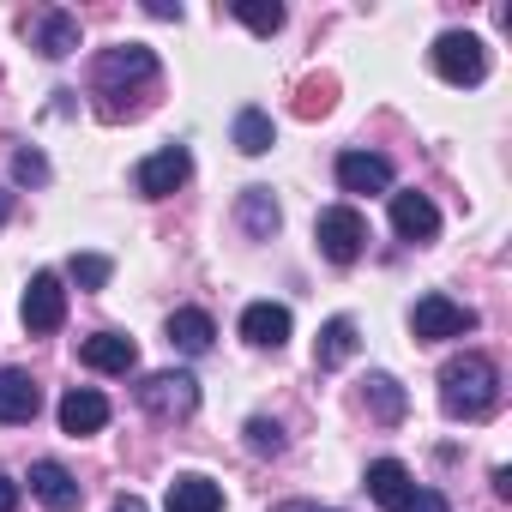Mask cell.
Returning <instances> with one entry per match:
<instances>
[{
    "mask_svg": "<svg viewBox=\"0 0 512 512\" xmlns=\"http://www.w3.org/2000/svg\"><path fill=\"white\" fill-rule=\"evenodd\" d=\"M157 55L145 49V43H115V49H103L97 61H91V91L103 97V115L109 121H121L127 109H121V97H139V91H151L157 85Z\"/></svg>",
    "mask_w": 512,
    "mask_h": 512,
    "instance_id": "1",
    "label": "cell"
},
{
    "mask_svg": "<svg viewBox=\"0 0 512 512\" xmlns=\"http://www.w3.org/2000/svg\"><path fill=\"white\" fill-rule=\"evenodd\" d=\"M494 404H500V368L488 356L464 350V356H452L440 368V410L452 422H482Z\"/></svg>",
    "mask_w": 512,
    "mask_h": 512,
    "instance_id": "2",
    "label": "cell"
},
{
    "mask_svg": "<svg viewBox=\"0 0 512 512\" xmlns=\"http://www.w3.org/2000/svg\"><path fill=\"white\" fill-rule=\"evenodd\" d=\"M139 410L157 416V422H187L199 410V380L187 368H163V374H145L139 380Z\"/></svg>",
    "mask_w": 512,
    "mask_h": 512,
    "instance_id": "3",
    "label": "cell"
},
{
    "mask_svg": "<svg viewBox=\"0 0 512 512\" xmlns=\"http://www.w3.org/2000/svg\"><path fill=\"white\" fill-rule=\"evenodd\" d=\"M314 241L332 266H356L362 260V247H368V217L356 205H326L320 223H314Z\"/></svg>",
    "mask_w": 512,
    "mask_h": 512,
    "instance_id": "4",
    "label": "cell"
},
{
    "mask_svg": "<svg viewBox=\"0 0 512 512\" xmlns=\"http://www.w3.org/2000/svg\"><path fill=\"white\" fill-rule=\"evenodd\" d=\"M428 61H434V73H440L446 85H482V79H488V49H482V37H470V31H440L434 49H428Z\"/></svg>",
    "mask_w": 512,
    "mask_h": 512,
    "instance_id": "5",
    "label": "cell"
},
{
    "mask_svg": "<svg viewBox=\"0 0 512 512\" xmlns=\"http://www.w3.org/2000/svg\"><path fill=\"white\" fill-rule=\"evenodd\" d=\"M19 320H25V332H31V338H49V332H61V326H67V284H61L55 272H37V278L25 284Z\"/></svg>",
    "mask_w": 512,
    "mask_h": 512,
    "instance_id": "6",
    "label": "cell"
},
{
    "mask_svg": "<svg viewBox=\"0 0 512 512\" xmlns=\"http://www.w3.org/2000/svg\"><path fill=\"white\" fill-rule=\"evenodd\" d=\"M410 332H416L422 344L464 338V332H476V308H464V302H452V296H422V302L410 308Z\"/></svg>",
    "mask_w": 512,
    "mask_h": 512,
    "instance_id": "7",
    "label": "cell"
},
{
    "mask_svg": "<svg viewBox=\"0 0 512 512\" xmlns=\"http://www.w3.org/2000/svg\"><path fill=\"white\" fill-rule=\"evenodd\" d=\"M187 175H193V151L187 145H163V151H151L133 169V187H139V199H169L175 187H187Z\"/></svg>",
    "mask_w": 512,
    "mask_h": 512,
    "instance_id": "8",
    "label": "cell"
},
{
    "mask_svg": "<svg viewBox=\"0 0 512 512\" xmlns=\"http://www.w3.org/2000/svg\"><path fill=\"white\" fill-rule=\"evenodd\" d=\"M392 229H398V241H410V247H428V241L440 235V205H434L428 193L404 187V193H392Z\"/></svg>",
    "mask_w": 512,
    "mask_h": 512,
    "instance_id": "9",
    "label": "cell"
},
{
    "mask_svg": "<svg viewBox=\"0 0 512 512\" xmlns=\"http://www.w3.org/2000/svg\"><path fill=\"white\" fill-rule=\"evenodd\" d=\"M241 338L253 350H284L290 344V308L284 302H247L241 308Z\"/></svg>",
    "mask_w": 512,
    "mask_h": 512,
    "instance_id": "10",
    "label": "cell"
},
{
    "mask_svg": "<svg viewBox=\"0 0 512 512\" xmlns=\"http://www.w3.org/2000/svg\"><path fill=\"white\" fill-rule=\"evenodd\" d=\"M338 187L344 193H392V163L380 151H344L338 157Z\"/></svg>",
    "mask_w": 512,
    "mask_h": 512,
    "instance_id": "11",
    "label": "cell"
},
{
    "mask_svg": "<svg viewBox=\"0 0 512 512\" xmlns=\"http://www.w3.org/2000/svg\"><path fill=\"white\" fill-rule=\"evenodd\" d=\"M79 362L97 368V374H133L139 368V344L127 332H97V338L79 344Z\"/></svg>",
    "mask_w": 512,
    "mask_h": 512,
    "instance_id": "12",
    "label": "cell"
},
{
    "mask_svg": "<svg viewBox=\"0 0 512 512\" xmlns=\"http://www.w3.org/2000/svg\"><path fill=\"white\" fill-rule=\"evenodd\" d=\"M362 488H368V500H374V506H386V512H404V506H410V494H416V476H410L398 458H374Z\"/></svg>",
    "mask_w": 512,
    "mask_h": 512,
    "instance_id": "13",
    "label": "cell"
},
{
    "mask_svg": "<svg viewBox=\"0 0 512 512\" xmlns=\"http://www.w3.org/2000/svg\"><path fill=\"white\" fill-rule=\"evenodd\" d=\"M43 410V386L25 374V368H0V422H37Z\"/></svg>",
    "mask_w": 512,
    "mask_h": 512,
    "instance_id": "14",
    "label": "cell"
},
{
    "mask_svg": "<svg viewBox=\"0 0 512 512\" xmlns=\"http://www.w3.org/2000/svg\"><path fill=\"white\" fill-rule=\"evenodd\" d=\"M31 49H37V55H49V61H67V55L79 49V19H73L67 7L37 13V25H31Z\"/></svg>",
    "mask_w": 512,
    "mask_h": 512,
    "instance_id": "15",
    "label": "cell"
},
{
    "mask_svg": "<svg viewBox=\"0 0 512 512\" xmlns=\"http://www.w3.org/2000/svg\"><path fill=\"white\" fill-rule=\"evenodd\" d=\"M31 494H37L49 512H73V506H79V482H73V470H67L61 458H37V464H31Z\"/></svg>",
    "mask_w": 512,
    "mask_h": 512,
    "instance_id": "16",
    "label": "cell"
},
{
    "mask_svg": "<svg viewBox=\"0 0 512 512\" xmlns=\"http://www.w3.org/2000/svg\"><path fill=\"white\" fill-rule=\"evenodd\" d=\"M61 428H67V434H103V428H109V398H103L97 386H73V392L61 398Z\"/></svg>",
    "mask_w": 512,
    "mask_h": 512,
    "instance_id": "17",
    "label": "cell"
},
{
    "mask_svg": "<svg viewBox=\"0 0 512 512\" xmlns=\"http://www.w3.org/2000/svg\"><path fill=\"white\" fill-rule=\"evenodd\" d=\"M163 332H169V350H181V356H205L211 338H217V326H211L205 308H175Z\"/></svg>",
    "mask_w": 512,
    "mask_h": 512,
    "instance_id": "18",
    "label": "cell"
},
{
    "mask_svg": "<svg viewBox=\"0 0 512 512\" xmlns=\"http://www.w3.org/2000/svg\"><path fill=\"white\" fill-rule=\"evenodd\" d=\"M356 350H362V332H356L350 314H338V320H326L320 338H314V368H344Z\"/></svg>",
    "mask_w": 512,
    "mask_h": 512,
    "instance_id": "19",
    "label": "cell"
},
{
    "mask_svg": "<svg viewBox=\"0 0 512 512\" xmlns=\"http://www.w3.org/2000/svg\"><path fill=\"white\" fill-rule=\"evenodd\" d=\"M235 223H241L253 241H272V235H278V223H284V211H278L272 187H247V193H241V205H235Z\"/></svg>",
    "mask_w": 512,
    "mask_h": 512,
    "instance_id": "20",
    "label": "cell"
},
{
    "mask_svg": "<svg viewBox=\"0 0 512 512\" xmlns=\"http://www.w3.org/2000/svg\"><path fill=\"white\" fill-rule=\"evenodd\" d=\"M169 512H223V488L199 470H181L169 482Z\"/></svg>",
    "mask_w": 512,
    "mask_h": 512,
    "instance_id": "21",
    "label": "cell"
},
{
    "mask_svg": "<svg viewBox=\"0 0 512 512\" xmlns=\"http://www.w3.org/2000/svg\"><path fill=\"white\" fill-rule=\"evenodd\" d=\"M272 145H278V127H272L266 109H241V115H235V151H241V157H266Z\"/></svg>",
    "mask_w": 512,
    "mask_h": 512,
    "instance_id": "22",
    "label": "cell"
},
{
    "mask_svg": "<svg viewBox=\"0 0 512 512\" xmlns=\"http://www.w3.org/2000/svg\"><path fill=\"white\" fill-rule=\"evenodd\" d=\"M362 386H368L362 398H368V410H374L380 422H404V410H410V398H404V386H398L392 374H368Z\"/></svg>",
    "mask_w": 512,
    "mask_h": 512,
    "instance_id": "23",
    "label": "cell"
},
{
    "mask_svg": "<svg viewBox=\"0 0 512 512\" xmlns=\"http://www.w3.org/2000/svg\"><path fill=\"white\" fill-rule=\"evenodd\" d=\"M229 13H235V19H241L253 37H272V31H284V19H290V13L278 7V0H272V7H266V0H235Z\"/></svg>",
    "mask_w": 512,
    "mask_h": 512,
    "instance_id": "24",
    "label": "cell"
},
{
    "mask_svg": "<svg viewBox=\"0 0 512 512\" xmlns=\"http://www.w3.org/2000/svg\"><path fill=\"white\" fill-rule=\"evenodd\" d=\"M284 446H290V440H284V428H278L272 416H253V422H247V452H253V458H278Z\"/></svg>",
    "mask_w": 512,
    "mask_h": 512,
    "instance_id": "25",
    "label": "cell"
},
{
    "mask_svg": "<svg viewBox=\"0 0 512 512\" xmlns=\"http://www.w3.org/2000/svg\"><path fill=\"white\" fill-rule=\"evenodd\" d=\"M67 272H73V284H79V290H103V284L115 278V266L103 260V253H73Z\"/></svg>",
    "mask_w": 512,
    "mask_h": 512,
    "instance_id": "26",
    "label": "cell"
},
{
    "mask_svg": "<svg viewBox=\"0 0 512 512\" xmlns=\"http://www.w3.org/2000/svg\"><path fill=\"white\" fill-rule=\"evenodd\" d=\"M13 181L43 187V181H49V157H43V151H31V145H19V151H13Z\"/></svg>",
    "mask_w": 512,
    "mask_h": 512,
    "instance_id": "27",
    "label": "cell"
},
{
    "mask_svg": "<svg viewBox=\"0 0 512 512\" xmlns=\"http://www.w3.org/2000/svg\"><path fill=\"white\" fill-rule=\"evenodd\" d=\"M404 512H452V506H446V494H434V488H416Z\"/></svg>",
    "mask_w": 512,
    "mask_h": 512,
    "instance_id": "28",
    "label": "cell"
},
{
    "mask_svg": "<svg viewBox=\"0 0 512 512\" xmlns=\"http://www.w3.org/2000/svg\"><path fill=\"white\" fill-rule=\"evenodd\" d=\"M0 512H19V482L0 476Z\"/></svg>",
    "mask_w": 512,
    "mask_h": 512,
    "instance_id": "29",
    "label": "cell"
},
{
    "mask_svg": "<svg viewBox=\"0 0 512 512\" xmlns=\"http://www.w3.org/2000/svg\"><path fill=\"white\" fill-rule=\"evenodd\" d=\"M145 13H151V19H181L175 0H145Z\"/></svg>",
    "mask_w": 512,
    "mask_h": 512,
    "instance_id": "30",
    "label": "cell"
},
{
    "mask_svg": "<svg viewBox=\"0 0 512 512\" xmlns=\"http://www.w3.org/2000/svg\"><path fill=\"white\" fill-rule=\"evenodd\" d=\"M272 512H338V506H314V500H284V506H272Z\"/></svg>",
    "mask_w": 512,
    "mask_h": 512,
    "instance_id": "31",
    "label": "cell"
},
{
    "mask_svg": "<svg viewBox=\"0 0 512 512\" xmlns=\"http://www.w3.org/2000/svg\"><path fill=\"white\" fill-rule=\"evenodd\" d=\"M109 512H151V506H145V500H139V494H121V500H115V506H109Z\"/></svg>",
    "mask_w": 512,
    "mask_h": 512,
    "instance_id": "32",
    "label": "cell"
},
{
    "mask_svg": "<svg viewBox=\"0 0 512 512\" xmlns=\"http://www.w3.org/2000/svg\"><path fill=\"white\" fill-rule=\"evenodd\" d=\"M7 217H13V193H7V187H0V223H7Z\"/></svg>",
    "mask_w": 512,
    "mask_h": 512,
    "instance_id": "33",
    "label": "cell"
}]
</instances>
